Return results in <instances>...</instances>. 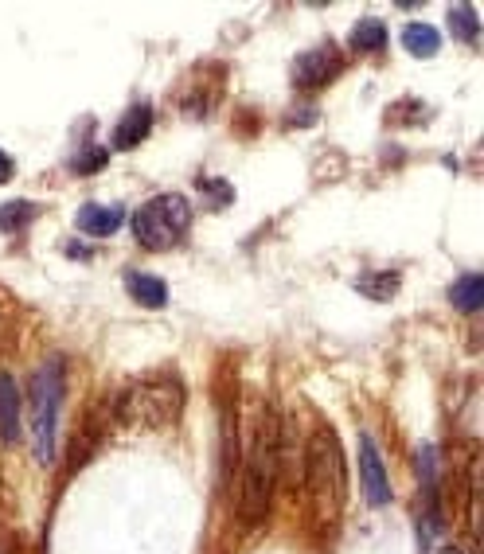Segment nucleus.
<instances>
[{
  "label": "nucleus",
  "mask_w": 484,
  "mask_h": 554,
  "mask_svg": "<svg viewBox=\"0 0 484 554\" xmlns=\"http://www.w3.org/2000/svg\"><path fill=\"white\" fill-rule=\"evenodd\" d=\"M278 469H282V426L270 410L258 414L254 422V441L246 453V469H242V496L239 515L246 527H258L270 504H274V488H278Z\"/></svg>",
  "instance_id": "1"
},
{
  "label": "nucleus",
  "mask_w": 484,
  "mask_h": 554,
  "mask_svg": "<svg viewBox=\"0 0 484 554\" xmlns=\"http://www.w3.org/2000/svg\"><path fill=\"white\" fill-rule=\"evenodd\" d=\"M180 410H184V383L168 371L145 375L129 391H121L118 402H114L118 422L133 426V430H164L180 418Z\"/></svg>",
  "instance_id": "2"
},
{
  "label": "nucleus",
  "mask_w": 484,
  "mask_h": 554,
  "mask_svg": "<svg viewBox=\"0 0 484 554\" xmlns=\"http://www.w3.org/2000/svg\"><path fill=\"white\" fill-rule=\"evenodd\" d=\"M301 484L305 492L317 500L321 515L332 508L340 512L344 496H348V476H344V453H340V437L328 426H317L309 445H305V461H301Z\"/></svg>",
  "instance_id": "3"
},
{
  "label": "nucleus",
  "mask_w": 484,
  "mask_h": 554,
  "mask_svg": "<svg viewBox=\"0 0 484 554\" xmlns=\"http://www.w3.org/2000/svg\"><path fill=\"white\" fill-rule=\"evenodd\" d=\"M59 406H63V359H43L28 383V414H32V449L36 461H55V430H59Z\"/></svg>",
  "instance_id": "4"
},
{
  "label": "nucleus",
  "mask_w": 484,
  "mask_h": 554,
  "mask_svg": "<svg viewBox=\"0 0 484 554\" xmlns=\"http://www.w3.org/2000/svg\"><path fill=\"white\" fill-rule=\"evenodd\" d=\"M192 227V203L176 192L153 196L133 215V235L145 250H172Z\"/></svg>",
  "instance_id": "5"
},
{
  "label": "nucleus",
  "mask_w": 484,
  "mask_h": 554,
  "mask_svg": "<svg viewBox=\"0 0 484 554\" xmlns=\"http://www.w3.org/2000/svg\"><path fill=\"white\" fill-rule=\"evenodd\" d=\"M344 71V51L336 43H321L313 51H305L297 63H293V86L301 90H321L328 82Z\"/></svg>",
  "instance_id": "6"
},
{
  "label": "nucleus",
  "mask_w": 484,
  "mask_h": 554,
  "mask_svg": "<svg viewBox=\"0 0 484 554\" xmlns=\"http://www.w3.org/2000/svg\"><path fill=\"white\" fill-rule=\"evenodd\" d=\"M360 484H363L367 504H375V508L391 504V480H387L383 457H379V449H375L371 434H360Z\"/></svg>",
  "instance_id": "7"
},
{
  "label": "nucleus",
  "mask_w": 484,
  "mask_h": 554,
  "mask_svg": "<svg viewBox=\"0 0 484 554\" xmlns=\"http://www.w3.org/2000/svg\"><path fill=\"white\" fill-rule=\"evenodd\" d=\"M149 129H153V106H149V102L129 106L125 118L118 121V129H114V149H118V153L137 149V145L149 137Z\"/></svg>",
  "instance_id": "8"
},
{
  "label": "nucleus",
  "mask_w": 484,
  "mask_h": 554,
  "mask_svg": "<svg viewBox=\"0 0 484 554\" xmlns=\"http://www.w3.org/2000/svg\"><path fill=\"white\" fill-rule=\"evenodd\" d=\"M75 223H79L82 235L106 238L125 223V207H118V203H86V207H79Z\"/></svg>",
  "instance_id": "9"
},
{
  "label": "nucleus",
  "mask_w": 484,
  "mask_h": 554,
  "mask_svg": "<svg viewBox=\"0 0 484 554\" xmlns=\"http://www.w3.org/2000/svg\"><path fill=\"white\" fill-rule=\"evenodd\" d=\"M0 437L16 441L20 437V383L0 371Z\"/></svg>",
  "instance_id": "10"
},
{
  "label": "nucleus",
  "mask_w": 484,
  "mask_h": 554,
  "mask_svg": "<svg viewBox=\"0 0 484 554\" xmlns=\"http://www.w3.org/2000/svg\"><path fill=\"white\" fill-rule=\"evenodd\" d=\"M125 293H129L137 305H145V309H164V301H168V285H164L161 277L137 274V270L125 274Z\"/></svg>",
  "instance_id": "11"
},
{
  "label": "nucleus",
  "mask_w": 484,
  "mask_h": 554,
  "mask_svg": "<svg viewBox=\"0 0 484 554\" xmlns=\"http://www.w3.org/2000/svg\"><path fill=\"white\" fill-rule=\"evenodd\" d=\"M449 301L461 309V313H477L484 301V277L481 274H465L449 285Z\"/></svg>",
  "instance_id": "12"
},
{
  "label": "nucleus",
  "mask_w": 484,
  "mask_h": 554,
  "mask_svg": "<svg viewBox=\"0 0 484 554\" xmlns=\"http://www.w3.org/2000/svg\"><path fill=\"white\" fill-rule=\"evenodd\" d=\"M403 47L414 55V59H434L438 47H442V36L430 28V24H406L403 28Z\"/></svg>",
  "instance_id": "13"
},
{
  "label": "nucleus",
  "mask_w": 484,
  "mask_h": 554,
  "mask_svg": "<svg viewBox=\"0 0 484 554\" xmlns=\"http://www.w3.org/2000/svg\"><path fill=\"white\" fill-rule=\"evenodd\" d=\"M399 285H403V277L395 274V270H383V274H363V277H356V289H360L363 297H371V301H391V297L399 293Z\"/></svg>",
  "instance_id": "14"
},
{
  "label": "nucleus",
  "mask_w": 484,
  "mask_h": 554,
  "mask_svg": "<svg viewBox=\"0 0 484 554\" xmlns=\"http://www.w3.org/2000/svg\"><path fill=\"white\" fill-rule=\"evenodd\" d=\"M36 215H40V207H36L32 199H12V203L0 207V231H8V235H12V231H24Z\"/></svg>",
  "instance_id": "15"
},
{
  "label": "nucleus",
  "mask_w": 484,
  "mask_h": 554,
  "mask_svg": "<svg viewBox=\"0 0 484 554\" xmlns=\"http://www.w3.org/2000/svg\"><path fill=\"white\" fill-rule=\"evenodd\" d=\"M352 47H356V51H383V47H387V24L375 20V16L360 20V24L352 28Z\"/></svg>",
  "instance_id": "16"
},
{
  "label": "nucleus",
  "mask_w": 484,
  "mask_h": 554,
  "mask_svg": "<svg viewBox=\"0 0 484 554\" xmlns=\"http://www.w3.org/2000/svg\"><path fill=\"white\" fill-rule=\"evenodd\" d=\"M449 32H453V40L473 43L477 36H481V20H477V12H473L469 4L449 8Z\"/></svg>",
  "instance_id": "17"
},
{
  "label": "nucleus",
  "mask_w": 484,
  "mask_h": 554,
  "mask_svg": "<svg viewBox=\"0 0 484 554\" xmlns=\"http://www.w3.org/2000/svg\"><path fill=\"white\" fill-rule=\"evenodd\" d=\"M196 188H200V196L211 199V211L227 207V199H231V188H227L223 180H215V176H200V180H196Z\"/></svg>",
  "instance_id": "18"
},
{
  "label": "nucleus",
  "mask_w": 484,
  "mask_h": 554,
  "mask_svg": "<svg viewBox=\"0 0 484 554\" xmlns=\"http://www.w3.org/2000/svg\"><path fill=\"white\" fill-rule=\"evenodd\" d=\"M106 160H110V153H106L102 145H86V149H82V153L71 160V164H75V172L82 176V172H94V168H102Z\"/></svg>",
  "instance_id": "19"
},
{
  "label": "nucleus",
  "mask_w": 484,
  "mask_h": 554,
  "mask_svg": "<svg viewBox=\"0 0 484 554\" xmlns=\"http://www.w3.org/2000/svg\"><path fill=\"white\" fill-rule=\"evenodd\" d=\"M12 180V157L0 149V184H8Z\"/></svg>",
  "instance_id": "20"
}]
</instances>
